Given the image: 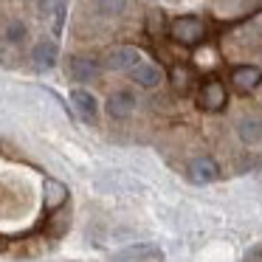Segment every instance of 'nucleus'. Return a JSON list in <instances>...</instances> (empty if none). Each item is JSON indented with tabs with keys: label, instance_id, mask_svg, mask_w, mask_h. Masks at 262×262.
<instances>
[{
	"label": "nucleus",
	"instance_id": "f8f14e48",
	"mask_svg": "<svg viewBox=\"0 0 262 262\" xmlns=\"http://www.w3.org/2000/svg\"><path fill=\"white\" fill-rule=\"evenodd\" d=\"M237 136L243 144L262 141V119L259 116H243V119L237 121Z\"/></svg>",
	"mask_w": 262,
	"mask_h": 262
},
{
	"label": "nucleus",
	"instance_id": "f3484780",
	"mask_svg": "<svg viewBox=\"0 0 262 262\" xmlns=\"http://www.w3.org/2000/svg\"><path fill=\"white\" fill-rule=\"evenodd\" d=\"M54 9V0H40V14H51Z\"/></svg>",
	"mask_w": 262,
	"mask_h": 262
},
{
	"label": "nucleus",
	"instance_id": "dca6fc26",
	"mask_svg": "<svg viewBox=\"0 0 262 262\" xmlns=\"http://www.w3.org/2000/svg\"><path fill=\"white\" fill-rule=\"evenodd\" d=\"M6 40H9V42H14V46L26 40V26L20 23V20H14V23H9V26H6Z\"/></svg>",
	"mask_w": 262,
	"mask_h": 262
},
{
	"label": "nucleus",
	"instance_id": "423d86ee",
	"mask_svg": "<svg viewBox=\"0 0 262 262\" xmlns=\"http://www.w3.org/2000/svg\"><path fill=\"white\" fill-rule=\"evenodd\" d=\"M104 110H107L110 119H130L133 110H136V96L130 91H116V93H110Z\"/></svg>",
	"mask_w": 262,
	"mask_h": 262
},
{
	"label": "nucleus",
	"instance_id": "9d476101",
	"mask_svg": "<svg viewBox=\"0 0 262 262\" xmlns=\"http://www.w3.org/2000/svg\"><path fill=\"white\" fill-rule=\"evenodd\" d=\"M99 71H102V65H99L96 59H91V57H71V62H68V74L74 76L76 82L96 79Z\"/></svg>",
	"mask_w": 262,
	"mask_h": 262
},
{
	"label": "nucleus",
	"instance_id": "f257e3e1",
	"mask_svg": "<svg viewBox=\"0 0 262 262\" xmlns=\"http://www.w3.org/2000/svg\"><path fill=\"white\" fill-rule=\"evenodd\" d=\"M206 34H209L206 23L200 17H194V14L175 17V20H172V26H169V37L178 42V46H186V48H198L200 42L206 40Z\"/></svg>",
	"mask_w": 262,
	"mask_h": 262
},
{
	"label": "nucleus",
	"instance_id": "f03ea898",
	"mask_svg": "<svg viewBox=\"0 0 262 262\" xmlns=\"http://www.w3.org/2000/svg\"><path fill=\"white\" fill-rule=\"evenodd\" d=\"M228 104V91L220 79H206L198 91V107L206 113H220Z\"/></svg>",
	"mask_w": 262,
	"mask_h": 262
},
{
	"label": "nucleus",
	"instance_id": "9b49d317",
	"mask_svg": "<svg viewBox=\"0 0 262 262\" xmlns=\"http://www.w3.org/2000/svg\"><path fill=\"white\" fill-rule=\"evenodd\" d=\"M31 59H34V68L37 71H51L57 65V42L51 40H40L31 51Z\"/></svg>",
	"mask_w": 262,
	"mask_h": 262
},
{
	"label": "nucleus",
	"instance_id": "20e7f679",
	"mask_svg": "<svg viewBox=\"0 0 262 262\" xmlns=\"http://www.w3.org/2000/svg\"><path fill=\"white\" fill-rule=\"evenodd\" d=\"M155 259H164V251L149 243H138V245H130V248H121L119 254H113V262H155Z\"/></svg>",
	"mask_w": 262,
	"mask_h": 262
},
{
	"label": "nucleus",
	"instance_id": "1a4fd4ad",
	"mask_svg": "<svg viewBox=\"0 0 262 262\" xmlns=\"http://www.w3.org/2000/svg\"><path fill=\"white\" fill-rule=\"evenodd\" d=\"M130 76H133V82L141 85V88H158L161 82H164V71L152 62H144V59L130 71Z\"/></svg>",
	"mask_w": 262,
	"mask_h": 262
},
{
	"label": "nucleus",
	"instance_id": "0eeeda50",
	"mask_svg": "<svg viewBox=\"0 0 262 262\" xmlns=\"http://www.w3.org/2000/svg\"><path fill=\"white\" fill-rule=\"evenodd\" d=\"M65 200H68V186H65L62 181L46 178V183H42V206H46V211L62 209Z\"/></svg>",
	"mask_w": 262,
	"mask_h": 262
},
{
	"label": "nucleus",
	"instance_id": "7ed1b4c3",
	"mask_svg": "<svg viewBox=\"0 0 262 262\" xmlns=\"http://www.w3.org/2000/svg\"><path fill=\"white\" fill-rule=\"evenodd\" d=\"M186 178L194 183V186H206V183H214L220 178V166H217L214 158L209 155H200V158H192L186 166Z\"/></svg>",
	"mask_w": 262,
	"mask_h": 262
},
{
	"label": "nucleus",
	"instance_id": "6e6552de",
	"mask_svg": "<svg viewBox=\"0 0 262 262\" xmlns=\"http://www.w3.org/2000/svg\"><path fill=\"white\" fill-rule=\"evenodd\" d=\"M141 62V51L133 46H124V48H116V51L107 54V68L110 71H133L136 65Z\"/></svg>",
	"mask_w": 262,
	"mask_h": 262
},
{
	"label": "nucleus",
	"instance_id": "4468645a",
	"mask_svg": "<svg viewBox=\"0 0 262 262\" xmlns=\"http://www.w3.org/2000/svg\"><path fill=\"white\" fill-rule=\"evenodd\" d=\"M169 79H172V88H175L178 93H186L189 88H192V71L186 68V65H175V68L169 71Z\"/></svg>",
	"mask_w": 262,
	"mask_h": 262
},
{
	"label": "nucleus",
	"instance_id": "ddd939ff",
	"mask_svg": "<svg viewBox=\"0 0 262 262\" xmlns=\"http://www.w3.org/2000/svg\"><path fill=\"white\" fill-rule=\"evenodd\" d=\"M71 102H74V107H76V113L82 116L85 121H93L96 119V99L91 96L88 91H82V88H76L74 93H71Z\"/></svg>",
	"mask_w": 262,
	"mask_h": 262
},
{
	"label": "nucleus",
	"instance_id": "39448f33",
	"mask_svg": "<svg viewBox=\"0 0 262 262\" xmlns=\"http://www.w3.org/2000/svg\"><path fill=\"white\" fill-rule=\"evenodd\" d=\"M262 82V68H256V65H237V68H231V85L234 91L239 93H251L256 91Z\"/></svg>",
	"mask_w": 262,
	"mask_h": 262
},
{
	"label": "nucleus",
	"instance_id": "2eb2a0df",
	"mask_svg": "<svg viewBox=\"0 0 262 262\" xmlns=\"http://www.w3.org/2000/svg\"><path fill=\"white\" fill-rule=\"evenodd\" d=\"M93 6H96L99 14H107V17H113V14H121L127 6V0H91Z\"/></svg>",
	"mask_w": 262,
	"mask_h": 262
}]
</instances>
